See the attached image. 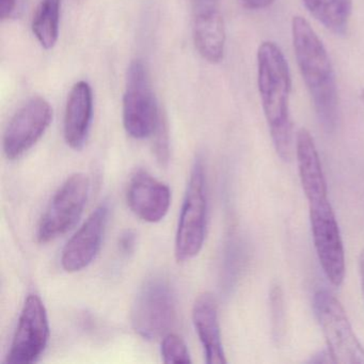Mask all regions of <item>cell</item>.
Listing matches in <instances>:
<instances>
[{
  "label": "cell",
  "instance_id": "6da1fadb",
  "mask_svg": "<svg viewBox=\"0 0 364 364\" xmlns=\"http://www.w3.org/2000/svg\"><path fill=\"white\" fill-rule=\"evenodd\" d=\"M257 86L277 154L289 161L295 146L289 110L291 74L282 50L274 42H263L257 50Z\"/></svg>",
  "mask_w": 364,
  "mask_h": 364
},
{
  "label": "cell",
  "instance_id": "7a4b0ae2",
  "mask_svg": "<svg viewBox=\"0 0 364 364\" xmlns=\"http://www.w3.org/2000/svg\"><path fill=\"white\" fill-rule=\"evenodd\" d=\"M291 37L296 60L317 118L326 131H333L338 118V95L329 55L314 29L301 16L291 21Z\"/></svg>",
  "mask_w": 364,
  "mask_h": 364
},
{
  "label": "cell",
  "instance_id": "3957f363",
  "mask_svg": "<svg viewBox=\"0 0 364 364\" xmlns=\"http://www.w3.org/2000/svg\"><path fill=\"white\" fill-rule=\"evenodd\" d=\"M208 223V195L203 161L193 164L183 201L176 236V257L178 262L191 261L199 255L205 240Z\"/></svg>",
  "mask_w": 364,
  "mask_h": 364
},
{
  "label": "cell",
  "instance_id": "277c9868",
  "mask_svg": "<svg viewBox=\"0 0 364 364\" xmlns=\"http://www.w3.org/2000/svg\"><path fill=\"white\" fill-rule=\"evenodd\" d=\"M176 316V295L169 281L163 276L151 277L138 291L132 308L136 333L144 340H156L167 334Z\"/></svg>",
  "mask_w": 364,
  "mask_h": 364
},
{
  "label": "cell",
  "instance_id": "5b68a950",
  "mask_svg": "<svg viewBox=\"0 0 364 364\" xmlns=\"http://www.w3.org/2000/svg\"><path fill=\"white\" fill-rule=\"evenodd\" d=\"M313 309L332 362L364 364V347L355 336L340 300L330 291L321 289L314 295Z\"/></svg>",
  "mask_w": 364,
  "mask_h": 364
},
{
  "label": "cell",
  "instance_id": "8992f818",
  "mask_svg": "<svg viewBox=\"0 0 364 364\" xmlns=\"http://www.w3.org/2000/svg\"><path fill=\"white\" fill-rule=\"evenodd\" d=\"M146 65L139 59L127 69V85L123 97V124L135 139H146L154 134L161 117Z\"/></svg>",
  "mask_w": 364,
  "mask_h": 364
},
{
  "label": "cell",
  "instance_id": "52a82bcc",
  "mask_svg": "<svg viewBox=\"0 0 364 364\" xmlns=\"http://www.w3.org/2000/svg\"><path fill=\"white\" fill-rule=\"evenodd\" d=\"M90 191V181L84 173L67 178L48 204L40 220L37 237L41 244L65 235L77 223L84 213Z\"/></svg>",
  "mask_w": 364,
  "mask_h": 364
},
{
  "label": "cell",
  "instance_id": "ba28073f",
  "mask_svg": "<svg viewBox=\"0 0 364 364\" xmlns=\"http://www.w3.org/2000/svg\"><path fill=\"white\" fill-rule=\"evenodd\" d=\"M313 242L323 274L334 287L345 278V250L342 236L329 199L309 202Z\"/></svg>",
  "mask_w": 364,
  "mask_h": 364
},
{
  "label": "cell",
  "instance_id": "9c48e42d",
  "mask_svg": "<svg viewBox=\"0 0 364 364\" xmlns=\"http://www.w3.org/2000/svg\"><path fill=\"white\" fill-rule=\"evenodd\" d=\"M50 338L48 311L41 298L29 295L23 306L18 327L6 358L8 364H31L38 361Z\"/></svg>",
  "mask_w": 364,
  "mask_h": 364
},
{
  "label": "cell",
  "instance_id": "30bf717a",
  "mask_svg": "<svg viewBox=\"0 0 364 364\" xmlns=\"http://www.w3.org/2000/svg\"><path fill=\"white\" fill-rule=\"evenodd\" d=\"M53 120V108L43 97L29 100L12 117L4 135V152L10 161L28 152L46 134Z\"/></svg>",
  "mask_w": 364,
  "mask_h": 364
},
{
  "label": "cell",
  "instance_id": "8fae6325",
  "mask_svg": "<svg viewBox=\"0 0 364 364\" xmlns=\"http://www.w3.org/2000/svg\"><path fill=\"white\" fill-rule=\"evenodd\" d=\"M108 218L109 206L107 203L101 204L72 236L61 255V265L65 272H80L92 263L101 249Z\"/></svg>",
  "mask_w": 364,
  "mask_h": 364
},
{
  "label": "cell",
  "instance_id": "7c38bea8",
  "mask_svg": "<svg viewBox=\"0 0 364 364\" xmlns=\"http://www.w3.org/2000/svg\"><path fill=\"white\" fill-rule=\"evenodd\" d=\"M193 41L202 58L219 63L225 56V29L218 0H193Z\"/></svg>",
  "mask_w": 364,
  "mask_h": 364
},
{
  "label": "cell",
  "instance_id": "4fadbf2b",
  "mask_svg": "<svg viewBox=\"0 0 364 364\" xmlns=\"http://www.w3.org/2000/svg\"><path fill=\"white\" fill-rule=\"evenodd\" d=\"M127 201L138 218L146 223H156L168 214L171 204V191L165 183L139 170L129 181Z\"/></svg>",
  "mask_w": 364,
  "mask_h": 364
},
{
  "label": "cell",
  "instance_id": "5bb4252c",
  "mask_svg": "<svg viewBox=\"0 0 364 364\" xmlns=\"http://www.w3.org/2000/svg\"><path fill=\"white\" fill-rule=\"evenodd\" d=\"M93 116V95L90 85L76 82L70 91L65 114V139L73 150H82L88 139Z\"/></svg>",
  "mask_w": 364,
  "mask_h": 364
},
{
  "label": "cell",
  "instance_id": "9a60e30c",
  "mask_svg": "<svg viewBox=\"0 0 364 364\" xmlns=\"http://www.w3.org/2000/svg\"><path fill=\"white\" fill-rule=\"evenodd\" d=\"M296 157L302 189L309 202L328 198V187L314 139L306 129L296 137Z\"/></svg>",
  "mask_w": 364,
  "mask_h": 364
},
{
  "label": "cell",
  "instance_id": "2e32d148",
  "mask_svg": "<svg viewBox=\"0 0 364 364\" xmlns=\"http://www.w3.org/2000/svg\"><path fill=\"white\" fill-rule=\"evenodd\" d=\"M193 321L200 342L203 346L206 363H227L225 349L221 342L216 300L210 294H202L196 300L193 309Z\"/></svg>",
  "mask_w": 364,
  "mask_h": 364
},
{
  "label": "cell",
  "instance_id": "e0dca14e",
  "mask_svg": "<svg viewBox=\"0 0 364 364\" xmlns=\"http://www.w3.org/2000/svg\"><path fill=\"white\" fill-rule=\"evenodd\" d=\"M311 16L336 36H344L353 12V0H304Z\"/></svg>",
  "mask_w": 364,
  "mask_h": 364
},
{
  "label": "cell",
  "instance_id": "ac0fdd59",
  "mask_svg": "<svg viewBox=\"0 0 364 364\" xmlns=\"http://www.w3.org/2000/svg\"><path fill=\"white\" fill-rule=\"evenodd\" d=\"M61 0H41L33 16V35L46 50H52L59 37Z\"/></svg>",
  "mask_w": 364,
  "mask_h": 364
},
{
  "label": "cell",
  "instance_id": "d6986e66",
  "mask_svg": "<svg viewBox=\"0 0 364 364\" xmlns=\"http://www.w3.org/2000/svg\"><path fill=\"white\" fill-rule=\"evenodd\" d=\"M161 357L167 364L191 363V353L186 343L176 333H168L164 336Z\"/></svg>",
  "mask_w": 364,
  "mask_h": 364
},
{
  "label": "cell",
  "instance_id": "ffe728a7",
  "mask_svg": "<svg viewBox=\"0 0 364 364\" xmlns=\"http://www.w3.org/2000/svg\"><path fill=\"white\" fill-rule=\"evenodd\" d=\"M152 137L154 138L153 150L157 161L161 166H167L170 159L169 129H168L167 118L163 112L159 117V123Z\"/></svg>",
  "mask_w": 364,
  "mask_h": 364
},
{
  "label": "cell",
  "instance_id": "44dd1931",
  "mask_svg": "<svg viewBox=\"0 0 364 364\" xmlns=\"http://www.w3.org/2000/svg\"><path fill=\"white\" fill-rule=\"evenodd\" d=\"M136 246H137V234L134 230H125L119 236V251L124 257L133 255L135 252Z\"/></svg>",
  "mask_w": 364,
  "mask_h": 364
},
{
  "label": "cell",
  "instance_id": "7402d4cb",
  "mask_svg": "<svg viewBox=\"0 0 364 364\" xmlns=\"http://www.w3.org/2000/svg\"><path fill=\"white\" fill-rule=\"evenodd\" d=\"M18 9V0H0V18L3 21L14 18Z\"/></svg>",
  "mask_w": 364,
  "mask_h": 364
},
{
  "label": "cell",
  "instance_id": "603a6c76",
  "mask_svg": "<svg viewBox=\"0 0 364 364\" xmlns=\"http://www.w3.org/2000/svg\"><path fill=\"white\" fill-rule=\"evenodd\" d=\"M274 0H240V3L249 9L259 10L269 7Z\"/></svg>",
  "mask_w": 364,
  "mask_h": 364
},
{
  "label": "cell",
  "instance_id": "cb8c5ba5",
  "mask_svg": "<svg viewBox=\"0 0 364 364\" xmlns=\"http://www.w3.org/2000/svg\"><path fill=\"white\" fill-rule=\"evenodd\" d=\"M359 272L361 278L362 289L364 294V249L360 252L359 255Z\"/></svg>",
  "mask_w": 364,
  "mask_h": 364
},
{
  "label": "cell",
  "instance_id": "d4e9b609",
  "mask_svg": "<svg viewBox=\"0 0 364 364\" xmlns=\"http://www.w3.org/2000/svg\"><path fill=\"white\" fill-rule=\"evenodd\" d=\"M361 97H362V101H363V103H364V89H363V90H362Z\"/></svg>",
  "mask_w": 364,
  "mask_h": 364
}]
</instances>
